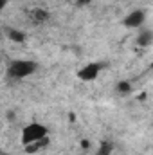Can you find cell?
<instances>
[{"label":"cell","mask_w":153,"mask_h":155,"mask_svg":"<svg viewBox=\"0 0 153 155\" xmlns=\"http://www.w3.org/2000/svg\"><path fill=\"white\" fill-rule=\"evenodd\" d=\"M45 137H49V130H47V126L34 121V123H29V124H25V126L22 128L20 141H22L24 146H27V144L36 143V141H41V139H45Z\"/></svg>","instance_id":"1"},{"label":"cell","mask_w":153,"mask_h":155,"mask_svg":"<svg viewBox=\"0 0 153 155\" xmlns=\"http://www.w3.org/2000/svg\"><path fill=\"white\" fill-rule=\"evenodd\" d=\"M110 152H112V146H110V144H103L99 155H110Z\"/></svg>","instance_id":"10"},{"label":"cell","mask_w":153,"mask_h":155,"mask_svg":"<svg viewBox=\"0 0 153 155\" xmlns=\"http://www.w3.org/2000/svg\"><path fill=\"white\" fill-rule=\"evenodd\" d=\"M7 4H9V0H0V13H4V9L7 7Z\"/></svg>","instance_id":"11"},{"label":"cell","mask_w":153,"mask_h":155,"mask_svg":"<svg viewBox=\"0 0 153 155\" xmlns=\"http://www.w3.org/2000/svg\"><path fill=\"white\" fill-rule=\"evenodd\" d=\"M151 40H153L151 31H142V33L139 35L137 41H139V45H142V47H148V45H151Z\"/></svg>","instance_id":"6"},{"label":"cell","mask_w":153,"mask_h":155,"mask_svg":"<svg viewBox=\"0 0 153 155\" xmlns=\"http://www.w3.org/2000/svg\"><path fill=\"white\" fill-rule=\"evenodd\" d=\"M101 63H96V61H92V63H86L85 67H81L79 71H77V78L81 79V81H94L96 78L99 76V72H101Z\"/></svg>","instance_id":"4"},{"label":"cell","mask_w":153,"mask_h":155,"mask_svg":"<svg viewBox=\"0 0 153 155\" xmlns=\"http://www.w3.org/2000/svg\"><path fill=\"white\" fill-rule=\"evenodd\" d=\"M36 69H38V65L33 60H15V61H11L7 72L15 79H24V78H29L31 74H34Z\"/></svg>","instance_id":"2"},{"label":"cell","mask_w":153,"mask_h":155,"mask_svg":"<svg viewBox=\"0 0 153 155\" xmlns=\"http://www.w3.org/2000/svg\"><path fill=\"white\" fill-rule=\"evenodd\" d=\"M144 22H146V11L144 9H133L132 13H128L122 18V24L128 29H139L144 25Z\"/></svg>","instance_id":"3"},{"label":"cell","mask_w":153,"mask_h":155,"mask_svg":"<svg viewBox=\"0 0 153 155\" xmlns=\"http://www.w3.org/2000/svg\"><path fill=\"white\" fill-rule=\"evenodd\" d=\"M47 144H49V137H45V139H41V141H36V143H31V144H27V146H24V148H25V152L29 155H33V153L41 152V148H45Z\"/></svg>","instance_id":"5"},{"label":"cell","mask_w":153,"mask_h":155,"mask_svg":"<svg viewBox=\"0 0 153 155\" xmlns=\"http://www.w3.org/2000/svg\"><path fill=\"white\" fill-rule=\"evenodd\" d=\"M43 18H47L43 11H34V22H43Z\"/></svg>","instance_id":"9"},{"label":"cell","mask_w":153,"mask_h":155,"mask_svg":"<svg viewBox=\"0 0 153 155\" xmlns=\"http://www.w3.org/2000/svg\"><path fill=\"white\" fill-rule=\"evenodd\" d=\"M9 38L15 40V41H24V40H25V36H24L20 31H15V29H11V31H9Z\"/></svg>","instance_id":"8"},{"label":"cell","mask_w":153,"mask_h":155,"mask_svg":"<svg viewBox=\"0 0 153 155\" xmlns=\"http://www.w3.org/2000/svg\"><path fill=\"white\" fill-rule=\"evenodd\" d=\"M117 92H119L121 96L130 94V92H132V85H130V81H121V83L117 85Z\"/></svg>","instance_id":"7"}]
</instances>
